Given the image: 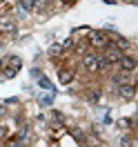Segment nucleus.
Wrapping results in <instances>:
<instances>
[{
    "mask_svg": "<svg viewBox=\"0 0 138 147\" xmlns=\"http://www.w3.org/2000/svg\"><path fill=\"white\" fill-rule=\"evenodd\" d=\"M118 63H120V69H123V71H127V74H131L134 69H136V65H138L134 56H125V54L120 56Z\"/></svg>",
    "mask_w": 138,
    "mask_h": 147,
    "instance_id": "f257e3e1",
    "label": "nucleus"
},
{
    "mask_svg": "<svg viewBox=\"0 0 138 147\" xmlns=\"http://www.w3.org/2000/svg\"><path fill=\"white\" fill-rule=\"evenodd\" d=\"M89 42H92L94 47H98V49H105V47L109 45L107 36H105V34H100V31H94V34H92V38H89Z\"/></svg>",
    "mask_w": 138,
    "mask_h": 147,
    "instance_id": "f03ea898",
    "label": "nucleus"
},
{
    "mask_svg": "<svg viewBox=\"0 0 138 147\" xmlns=\"http://www.w3.org/2000/svg\"><path fill=\"white\" fill-rule=\"evenodd\" d=\"M118 94H120V98H123V100H134V98H136V87L125 83V85H120Z\"/></svg>",
    "mask_w": 138,
    "mask_h": 147,
    "instance_id": "7ed1b4c3",
    "label": "nucleus"
},
{
    "mask_svg": "<svg viewBox=\"0 0 138 147\" xmlns=\"http://www.w3.org/2000/svg\"><path fill=\"white\" fill-rule=\"evenodd\" d=\"M83 63H85V67H87L92 74L98 71V56H96V54H85L83 56Z\"/></svg>",
    "mask_w": 138,
    "mask_h": 147,
    "instance_id": "20e7f679",
    "label": "nucleus"
},
{
    "mask_svg": "<svg viewBox=\"0 0 138 147\" xmlns=\"http://www.w3.org/2000/svg\"><path fill=\"white\" fill-rule=\"evenodd\" d=\"M105 49H107L105 58H107V63H109V65H111V63H118V60H120V56H123V51H120V49H116L114 45H107Z\"/></svg>",
    "mask_w": 138,
    "mask_h": 147,
    "instance_id": "39448f33",
    "label": "nucleus"
},
{
    "mask_svg": "<svg viewBox=\"0 0 138 147\" xmlns=\"http://www.w3.org/2000/svg\"><path fill=\"white\" fill-rule=\"evenodd\" d=\"M0 34H16V20L0 18Z\"/></svg>",
    "mask_w": 138,
    "mask_h": 147,
    "instance_id": "423d86ee",
    "label": "nucleus"
},
{
    "mask_svg": "<svg viewBox=\"0 0 138 147\" xmlns=\"http://www.w3.org/2000/svg\"><path fill=\"white\" fill-rule=\"evenodd\" d=\"M114 47H116V49H129V40L123 38V36H116L114 38Z\"/></svg>",
    "mask_w": 138,
    "mask_h": 147,
    "instance_id": "0eeeda50",
    "label": "nucleus"
},
{
    "mask_svg": "<svg viewBox=\"0 0 138 147\" xmlns=\"http://www.w3.org/2000/svg\"><path fill=\"white\" fill-rule=\"evenodd\" d=\"M58 78H60V83H63V85H69L71 80H74V74L65 69V71H60V76H58Z\"/></svg>",
    "mask_w": 138,
    "mask_h": 147,
    "instance_id": "6e6552de",
    "label": "nucleus"
},
{
    "mask_svg": "<svg viewBox=\"0 0 138 147\" xmlns=\"http://www.w3.org/2000/svg\"><path fill=\"white\" fill-rule=\"evenodd\" d=\"M20 7L25 11H34L36 9V0H20Z\"/></svg>",
    "mask_w": 138,
    "mask_h": 147,
    "instance_id": "1a4fd4ad",
    "label": "nucleus"
},
{
    "mask_svg": "<svg viewBox=\"0 0 138 147\" xmlns=\"http://www.w3.org/2000/svg\"><path fill=\"white\" fill-rule=\"evenodd\" d=\"M114 83H116V85H125V83H127V71L116 74V76H114Z\"/></svg>",
    "mask_w": 138,
    "mask_h": 147,
    "instance_id": "9d476101",
    "label": "nucleus"
},
{
    "mask_svg": "<svg viewBox=\"0 0 138 147\" xmlns=\"http://www.w3.org/2000/svg\"><path fill=\"white\" fill-rule=\"evenodd\" d=\"M100 69H109V63H107L105 56H98V71H100Z\"/></svg>",
    "mask_w": 138,
    "mask_h": 147,
    "instance_id": "9b49d317",
    "label": "nucleus"
},
{
    "mask_svg": "<svg viewBox=\"0 0 138 147\" xmlns=\"http://www.w3.org/2000/svg\"><path fill=\"white\" fill-rule=\"evenodd\" d=\"M60 51H63V45H51L49 47V56H58Z\"/></svg>",
    "mask_w": 138,
    "mask_h": 147,
    "instance_id": "f8f14e48",
    "label": "nucleus"
},
{
    "mask_svg": "<svg viewBox=\"0 0 138 147\" xmlns=\"http://www.w3.org/2000/svg\"><path fill=\"white\" fill-rule=\"evenodd\" d=\"M38 80H40V87H45V89H49V92H54V85L49 83L47 78H38Z\"/></svg>",
    "mask_w": 138,
    "mask_h": 147,
    "instance_id": "ddd939ff",
    "label": "nucleus"
},
{
    "mask_svg": "<svg viewBox=\"0 0 138 147\" xmlns=\"http://www.w3.org/2000/svg\"><path fill=\"white\" fill-rule=\"evenodd\" d=\"M7 147H22V140L13 138V140H9V143H7Z\"/></svg>",
    "mask_w": 138,
    "mask_h": 147,
    "instance_id": "4468645a",
    "label": "nucleus"
},
{
    "mask_svg": "<svg viewBox=\"0 0 138 147\" xmlns=\"http://www.w3.org/2000/svg\"><path fill=\"white\" fill-rule=\"evenodd\" d=\"M7 136V127H5V125H0V138H5Z\"/></svg>",
    "mask_w": 138,
    "mask_h": 147,
    "instance_id": "2eb2a0df",
    "label": "nucleus"
},
{
    "mask_svg": "<svg viewBox=\"0 0 138 147\" xmlns=\"http://www.w3.org/2000/svg\"><path fill=\"white\" fill-rule=\"evenodd\" d=\"M51 98H54V96H45V98H42L40 102H42V105H49V102H51Z\"/></svg>",
    "mask_w": 138,
    "mask_h": 147,
    "instance_id": "dca6fc26",
    "label": "nucleus"
},
{
    "mask_svg": "<svg viewBox=\"0 0 138 147\" xmlns=\"http://www.w3.org/2000/svg\"><path fill=\"white\" fill-rule=\"evenodd\" d=\"M89 98H92V100H98V98H100V94H96V92H92V94H89Z\"/></svg>",
    "mask_w": 138,
    "mask_h": 147,
    "instance_id": "f3484780",
    "label": "nucleus"
},
{
    "mask_svg": "<svg viewBox=\"0 0 138 147\" xmlns=\"http://www.w3.org/2000/svg\"><path fill=\"white\" fill-rule=\"evenodd\" d=\"M123 147H131V140H129V138H123Z\"/></svg>",
    "mask_w": 138,
    "mask_h": 147,
    "instance_id": "a211bd4d",
    "label": "nucleus"
},
{
    "mask_svg": "<svg viewBox=\"0 0 138 147\" xmlns=\"http://www.w3.org/2000/svg\"><path fill=\"white\" fill-rule=\"evenodd\" d=\"M0 116H5V105H0Z\"/></svg>",
    "mask_w": 138,
    "mask_h": 147,
    "instance_id": "6ab92c4d",
    "label": "nucleus"
},
{
    "mask_svg": "<svg viewBox=\"0 0 138 147\" xmlns=\"http://www.w3.org/2000/svg\"><path fill=\"white\" fill-rule=\"evenodd\" d=\"M105 2H107V5H116V2H114V0H105Z\"/></svg>",
    "mask_w": 138,
    "mask_h": 147,
    "instance_id": "aec40b11",
    "label": "nucleus"
},
{
    "mask_svg": "<svg viewBox=\"0 0 138 147\" xmlns=\"http://www.w3.org/2000/svg\"><path fill=\"white\" fill-rule=\"evenodd\" d=\"M65 2H69V5H71V2H76V0H65Z\"/></svg>",
    "mask_w": 138,
    "mask_h": 147,
    "instance_id": "412c9836",
    "label": "nucleus"
}]
</instances>
